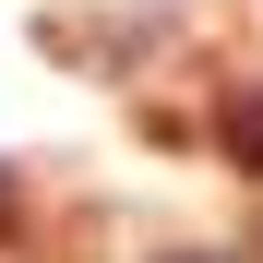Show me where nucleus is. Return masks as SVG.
<instances>
[{"mask_svg":"<svg viewBox=\"0 0 263 263\" xmlns=\"http://www.w3.org/2000/svg\"><path fill=\"white\" fill-rule=\"evenodd\" d=\"M228 156H251V167H263V96H251V108H228Z\"/></svg>","mask_w":263,"mask_h":263,"instance_id":"f257e3e1","label":"nucleus"}]
</instances>
